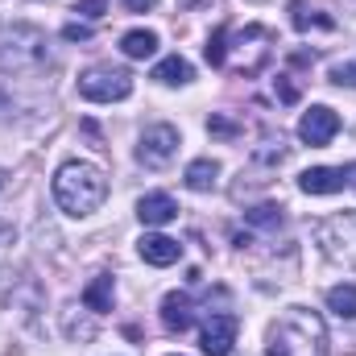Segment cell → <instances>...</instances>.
Returning <instances> with one entry per match:
<instances>
[{
    "label": "cell",
    "mask_w": 356,
    "mask_h": 356,
    "mask_svg": "<svg viewBox=\"0 0 356 356\" xmlns=\"http://www.w3.org/2000/svg\"><path fill=\"white\" fill-rule=\"evenodd\" d=\"M266 356H327L323 315L311 307H286L282 319L269 327Z\"/></svg>",
    "instance_id": "cell-1"
},
{
    "label": "cell",
    "mask_w": 356,
    "mask_h": 356,
    "mask_svg": "<svg viewBox=\"0 0 356 356\" xmlns=\"http://www.w3.org/2000/svg\"><path fill=\"white\" fill-rule=\"evenodd\" d=\"M104 199H108V178L99 175L91 162H63L58 166V175H54V203L67 216L83 220Z\"/></svg>",
    "instance_id": "cell-2"
},
{
    "label": "cell",
    "mask_w": 356,
    "mask_h": 356,
    "mask_svg": "<svg viewBox=\"0 0 356 356\" xmlns=\"http://www.w3.org/2000/svg\"><path fill=\"white\" fill-rule=\"evenodd\" d=\"M50 63V38L38 25L13 21L0 29V71L4 75H38Z\"/></svg>",
    "instance_id": "cell-3"
},
{
    "label": "cell",
    "mask_w": 356,
    "mask_h": 356,
    "mask_svg": "<svg viewBox=\"0 0 356 356\" xmlns=\"http://www.w3.org/2000/svg\"><path fill=\"white\" fill-rule=\"evenodd\" d=\"M273 46H277L273 29H266V25H245L236 33V46H228V50H236V58H224V63L232 71H241V75H257L269 58H273Z\"/></svg>",
    "instance_id": "cell-4"
},
{
    "label": "cell",
    "mask_w": 356,
    "mask_h": 356,
    "mask_svg": "<svg viewBox=\"0 0 356 356\" xmlns=\"http://www.w3.org/2000/svg\"><path fill=\"white\" fill-rule=\"evenodd\" d=\"M79 95L91 104H116V99H129L133 95V75L120 71V67H88L79 75Z\"/></svg>",
    "instance_id": "cell-5"
},
{
    "label": "cell",
    "mask_w": 356,
    "mask_h": 356,
    "mask_svg": "<svg viewBox=\"0 0 356 356\" xmlns=\"http://www.w3.org/2000/svg\"><path fill=\"white\" fill-rule=\"evenodd\" d=\"M315 241L323 245L327 257L356 266V211H340V216L323 220V224L315 228Z\"/></svg>",
    "instance_id": "cell-6"
},
{
    "label": "cell",
    "mask_w": 356,
    "mask_h": 356,
    "mask_svg": "<svg viewBox=\"0 0 356 356\" xmlns=\"http://www.w3.org/2000/svg\"><path fill=\"white\" fill-rule=\"evenodd\" d=\"M175 154H178V129L175 124H149V129L141 133L137 162H141L145 170H162V166H170Z\"/></svg>",
    "instance_id": "cell-7"
},
{
    "label": "cell",
    "mask_w": 356,
    "mask_h": 356,
    "mask_svg": "<svg viewBox=\"0 0 356 356\" xmlns=\"http://www.w3.org/2000/svg\"><path fill=\"white\" fill-rule=\"evenodd\" d=\"M236 332H241V319L228 315V311H220V315H211V319L203 323V340H199V348H203L207 356H228L232 353V344H236Z\"/></svg>",
    "instance_id": "cell-8"
},
{
    "label": "cell",
    "mask_w": 356,
    "mask_h": 356,
    "mask_svg": "<svg viewBox=\"0 0 356 356\" xmlns=\"http://www.w3.org/2000/svg\"><path fill=\"white\" fill-rule=\"evenodd\" d=\"M340 133V116L327 108V104H315L311 112H302V120H298V137L307 141V145H332V137Z\"/></svg>",
    "instance_id": "cell-9"
},
{
    "label": "cell",
    "mask_w": 356,
    "mask_h": 356,
    "mask_svg": "<svg viewBox=\"0 0 356 356\" xmlns=\"http://www.w3.org/2000/svg\"><path fill=\"white\" fill-rule=\"evenodd\" d=\"M353 182V166H315V170H302L298 186L307 195H336Z\"/></svg>",
    "instance_id": "cell-10"
},
{
    "label": "cell",
    "mask_w": 356,
    "mask_h": 356,
    "mask_svg": "<svg viewBox=\"0 0 356 356\" xmlns=\"http://www.w3.org/2000/svg\"><path fill=\"white\" fill-rule=\"evenodd\" d=\"M175 216H178V203L170 195H162V191L137 199V220H141L145 228H162V224H170Z\"/></svg>",
    "instance_id": "cell-11"
},
{
    "label": "cell",
    "mask_w": 356,
    "mask_h": 356,
    "mask_svg": "<svg viewBox=\"0 0 356 356\" xmlns=\"http://www.w3.org/2000/svg\"><path fill=\"white\" fill-rule=\"evenodd\" d=\"M191 323H195V302H191V294H182V290L166 294V298H162V327H166V332H186Z\"/></svg>",
    "instance_id": "cell-12"
},
{
    "label": "cell",
    "mask_w": 356,
    "mask_h": 356,
    "mask_svg": "<svg viewBox=\"0 0 356 356\" xmlns=\"http://www.w3.org/2000/svg\"><path fill=\"white\" fill-rule=\"evenodd\" d=\"M137 253H141V261L166 269V266H175L178 257H182V245L170 241V236H141V241H137Z\"/></svg>",
    "instance_id": "cell-13"
},
{
    "label": "cell",
    "mask_w": 356,
    "mask_h": 356,
    "mask_svg": "<svg viewBox=\"0 0 356 356\" xmlns=\"http://www.w3.org/2000/svg\"><path fill=\"white\" fill-rule=\"evenodd\" d=\"M112 298H116V282H112V273H95L91 286L83 290V307L95 311V315H104V311H112Z\"/></svg>",
    "instance_id": "cell-14"
},
{
    "label": "cell",
    "mask_w": 356,
    "mask_h": 356,
    "mask_svg": "<svg viewBox=\"0 0 356 356\" xmlns=\"http://www.w3.org/2000/svg\"><path fill=\"white\" fill-rule=\"evenodd\" d=\"M191 63L182 58V54H170V58H162L158 67H154V79L158 83H166V88H178V83H191Z\"/></svg>",
    "instance_id": "cell-15"
},
{
    "label": "cell",
    "mask_w": 356,
    "mask_h": 356,
    "mask_svg": "<svg viewBox=\"0 0 356 356\" xmlns=\"http://www.w3.org/2000/svg\"><path fill=\"white\" fill-rule=\"evenodd\" d=\"M120 50H124V58H149L158 50V33L154 29H129L120 38Z\"/></svg>",
    "instance_id": "cell-16"
},
{
    "label": "cell",
    "mask_w": 356,
    "mask_h": 356,
    "mask_svg": "<svg viewBox=\"0 0 356 356\" xmlns=\"http://www.w3.org/2000/svg\"><path fill=\"white\" fill-rule=\"evenodd\" d=\"M186 186L191 191H211L216 186V178H220V162H211V158H195L191 166H186Z\"/></svg>",
    "instance_id": "cell-17"
},
{
    "label": "cell",
    "mask_w": 356,
    "mask_h": 356,
    "mask_svg": "<svg viewBox=\"0 0 356 356\" xmlns=\"http://www.w3.org/2000/svg\"><path fill=\"white\" fill-rule=\"evenodd\" d=\"M290 21H294V29H332L336 21L332 17H323V13H315V8H307V0H290Z\"/></svg>",
    "instance_id": "cell-18"
},
{
    "label": "cell",
    "mask_w": 356,
    "mask_h": 356,
    "mask_svg": "<svg viewBox=\"0 0 356 356\" xmlns=\"http://www.w3.org/2000/svg\"><path fill=\"white\" fill-rule=\"evenodd\" d=\"M327 307L340 315V319H356V286H332L327 290Z\"/></svg>",
    "instance_id": "cell-19"
},
{
    "label": "cell",
    "mask_w": 356,
    "mask_h": 356,
    "mask_svg": "<svg viewBox=\"0 0 356 356\" xmlns=\"http://www.w3.org/2000/svg\"><path fill=\"white\" fill-rule=\"evenodd\" d=\"M228 33H232V29H228V25H220V29L207 38V50H203V54H207V63H211V67H224V58H228Z\"/></svg>",
    "instance_id": "cell-20"
},
{
    "label": "cell",
    "mask_w": 356,
    "mask_h": 356,
    "mask_svg": "<svg viewBox=\"0 0 356 356\" xmlns=\"http://www.w3.org/2000/svg\"><path fill=\"white\" fill-rule=\"evenodd\" d=\"M245 220L249 224H257V228H277L282 224V207H253V211H245Z\"/></svg>",
    "instance_id": "cell-21"
},
{
    "label": "cell",
    "mask_w": 356,
    "mask_h": 356,
    "mask_svg": "<svg viewBox=\"0 0 356 356\" xmlns=\"http://www.w3.org/2000/svg\"><path fill=\"white\" fill-rule=\"evenodd\" d=\"M273 91H277V99H282V104H294V99H298V88L290 83V75H277Z\"/></svg>",
    "instance_id": "cell-22"
},
{
    "label": "cell",
    "mask_w": 356,
    "mask_h": 356,
    "mask_svg": "<svg viewBox=\"0 0 356 356\" xmlns=\"http://www.w3.org/2000/svg\"><path fill=\"white\" fill-rule=\"evenodd\" d=\"M104 8H108V0H79V4H75V13H79V17H91V21L104 17Z\"/></svg>",
    "instance_id": "cell-23"
},
{
    "label": "cell",
    "mask_w": 356,
    "mask_h": 356,
    "mask_svg": "<svg viewBox=\"0 0 356 356\" xmlns=\"http://www.w3.org/2000/svg\"><path fill=\"white\" fill-rule=\"evenodd\" d=\"M332 83H340V88H356V67H332Z\"/></svg>",
    "instance_id": "cell-24"
},
{
    "label": "cell",
    "mask_w": 356,
    "mask_h": 356,
    "mask_svg": "<svg viewBox=\"0 0 356 356\" xmlns=\"http://www.w3.org/2000/svg\"><path fill=\"white\" fill-rule=\"evenodd\" d=\"M63 38H67V42H88L91 29H88V25H79V21H71V25L63 29Z\"/></svg>",
    "instance_id": "cell-25"
},
{
    "label": "cell",
    "mask_w": 356,
    "mask_h": 356,
    "mask_svg": "<svg viewBox=\"0 0 356 356\" xmlns=\"http://www.w3.org/2000/svg\"><path fill=\"white\" fill-rule=\"evenodd\" d=\"M207 129H211V133H220V137H232V133H236V124H232V120H224V116H211V124H207Z\"/></svg>",
    "instance_id": "cell-26"
},
{
    "label": "cell",
    "mask_w": 356,
    "mask_h": 356,
    "mask_svg": "<svg viewBox=\"0 0 356 356\" xmlns=\"http://www.w3.org/2000/svg\"><path fill=\"white\" fill-rule=\"evenodd\" d=\"M124 8H129V13H154L158 0H124Z\"/></svg>",
    "instance_id": "cell-27"
},
{
    "label": "cell",
    "mask_w": 356,
    "mask_h": 356,
    "mask_svg": "<svg viewBox=\"0 0 356 356\" xmlns=\"http://www.w3.org/2000/svg\"><path fill=\"white\" fill-rule=\"evenodd\" d=\"M0 191H4V170H0Z\"/></svg>",
    "instance_id": "cell-28"
}]
</instances>
